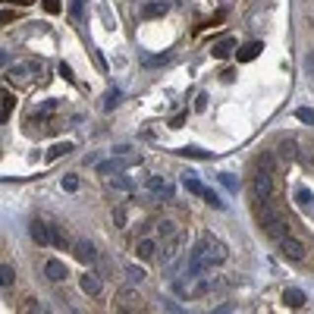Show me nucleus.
<instances>
[{"label":"nucleus","mask_w":314,"mask_h":314,"mask_svg":"<svg viewBox=\"0 0 314 314\" xmlns=\"http://www.w3.org/2000/svg\"><path fill=\"white\" fill-rule=\"evenodd\" d=\"M6 3H19V6H25V3H32V0H6Z\"/></svg>","instance_id":"nucleus-39"},{"label":"nucleus","mask_w":314,"mask_h":314,"mask_svg":"<svg viewBox=\"0 0 314 314\" xmlns=\"http://www.w3.org/2000/svg\"><path fill=\"white\" fill-rule=\"evenodd\" d=\"M220 182H223L230 192H239V182H236V176H230V173H220Z\"/></svg>","instance_id":"nucleus-26"},{"label":"nucleus","mask_w":314,"mask_h":314,"mask_svg":"<svg viewBox=\"0 0 314 314\" xmlns=\"http://www.w3.org/2000/svg\"><path fill=\"white\" fill-rule=\"evenodd\" d=\"M10 110H13V95H10V91H3V98H0V116L10 120Z\"/></svg>","instance_id":"nucleus-20"},{"label":"nucleus","mask_w":314,"mask_h":314,"mask_svg":"<svg viewBox=\"0 0 314 314\" xmlns=\"http://www.w3.org/2000/svg\"><path fill=\"white\" fill-rule=\"evenodd\" d=\"M182 123H185V113H179V116H176V120H173V123H170V126H173V129H179V126H182Z\"/></svg>","instance_id":"nucleus-38"},{"label":"nucleus","mask_w":314,"mask_h":314,"mask_svg":"<svg viewBox=\"0 0 314 314\" xmlns=\"http://www.w3.org/2000/svg\"><path fill=\"white\" fill-rule=\"evenodd\" d=\"M50 239H54V245H60V248H63V245H66V233L60 230V226H50Z\"/></svg>","instance_id":"nucleus-25"},{"label":"nucleus","mask_w":314,"mask_h":314,"mask_svg":"<svg viewBox=\"0 0 314 314\" xmlns=\"http://www.w3.org/2000/svg\"><path fill=\"white\" fill-rule=\"evenodd\" d=\"M208 107V95H198V101H195V110H205Z\"/></svg>","instance_id":"nucleus-36"},{"label":"nucleus","mask_w":314,"mask_h":314,"mask_svg":"<svg viewBox=\"0 0 314 314\" xmlns=\"http://www.w3.org/2000/svg\"><path fill=\"white\" fill-rule=\"evenodd\" d=\"M41 60H25V63H13L10 70H6V79H13V82H29V79H35V75H41Z\"/></svg>","instance_id":"nucleus-2"},{"label":"nucleus","mask_w":314,"mask_h":314,"mask_svg":"<svg viewBox=\"0 0 314 314\" xmlns=\"http://www.w3.org/2000/svg\"><path fill=\"white\" fill-rule=\"evenodd\" d=\"M70 13L75 16V19H82V16H85V0H72V3H70Z\"/></svg>","instance_id":"nucleus-29"},{"label":"nucleus","mask_w":314,"mask_h":314,"mask_svg":"<svg viewBox=\"0 0 314 314\" xmlns=\"http://www.w3.org/2000/svg\"><path fill=\"white\" fill-rule=\"evenodd\" d=\"M63 189H66V192H75V189H79V179H75V176H66V179H63Z\"/></svg>","instance_id":"nucleus-31"},{"label":"nucleus","mask_w":314,"mask_h":314,"mask_svg":"<svg viewBox=\"0 0 314 314\" xmlns=\"http://www.w3.org/2000/svg\"><path fill=\"white\" fill-rule=\"evenodd\" d=\"M116 104H120V91L113 88V91H107V101H104V110H113Z\"/></svg>","instance_id":"nucleus-27"},{"label":"nucleus","mask_w":314,"mask_h":314,"mask_svg":"<svg viewBox=\"0 0 314 314\" xmlns=\"http://www.w3.org/2000/svg\"><path fill=\"white\" fill-rule=\"evenodd\" d=\"M233 47H236V41H233V38H223V41H217V44L210 47V54H214L217 60H223V57L233 54Z\"/></svg>","instance_id":"nucleus-11"},{"label":"nucleus","mask_w":314,"mask_h":314,"mask_svg":"<svg viewBox=\"0 0 314 314\" xmlns=\"http://www.w3.org/2000/svg\"><path fill=\"white\" fill-rule=\"evenodd\" d=\"M116 189H132V179H126V176H120V179H113Z\"/></svg>","instance_id":"nucleus-35"},{"label":"nucleus","mask_w":314,"mask_h":314,"mask_svg":"<svg viewBox=\"0 0 314 314\" xmlns=\"http://www.w3.org/2000/svg\"><path fill=\"white\" fill-rule=\"evenodd\" d=\"M170 60H173V57H170V54H157V57H145V66H148V70H154V66H167Z\"/></svg>","instance_id":"nucleus-21"},{"label":"nucleus","mask_w":314,"mask_h":314,"mask_svg":"<svg viewBox=\"0 0 314 314\" xmlns=\"http://www.w3.org/2000/svg\"><path fill=\"white\" fill-rule=\"evenodd\" d=\"M201 198H208V205H210V208L223 210V201H220V195H217V192H210V189H205V195H201Z\"/></svg>","instance_id":"nucleus-22"},{"label":"nucleus","mask_w":314,"mask_h":314,"mask_svg":"<svg viewBox=\"0 0 314 314\" xmlns=\"http://www.w3.org/2000/svg\"><path fill=\"white\" fill-rule=\"evenodd\" d=\"M295 201H299V205H308V201H311V192H308V189H299V192H295Z\"/></svg>","instance_id":"nucleus-32"},{"label":"nucleus","mask_w":314,"mask_h":314,"mask_svg":"<svg viewBox=\"0 0 314 314\" xmlns=\"http://www.w3.org/2000/svg\"><path fill=\"white\" fill-rule=\"evenodd\" d=\"M226 258V248L223 242H217L214 236H201V242L192 248L189 254V264H185V274L189 277H198V274H208L214 264H220V261Z\"/></svg>","instance_id":"nucleus-1"},{"label":"nucleus","mask_w":314,"mask_h":314,"mask_svg":"<svg viewBox=\"0 0 314 314\" xmlns=\"http://www.w3.org/2000/svg\"><path fill=\"white\" fill-rule=\"evenodd\" d=\"M60 75L66 82H75V75H72V70H70V63H60Z\"/></svg>","instance_id":"nucleus-33"},{"label":"nucleus","mask_w":314,"mask_h":314,"mask_svg":"<svg viewBox=\"0 0 314 314\" xmlns=\"http://www.w3.org/2000/svg\"><path fill=\"white\" fill-rule=\"evenodd\" d=\"M179 154L182 157H195V160H210V157H214L210 151H201V148H182Z\"/></svg>","instance_id":"nucleus-18"},{"label":"nucleus","mask_w":314,"mask_h":314,"mask_svg":"<svg viewBox=\"0 0 314 314\" xmlns=\"http://www.w3.org/2000/svg\"><path fill=\"white\" fill-rule=\"evenodd\" d=\"M283 302L289 305V308H302V305H305V292L295 289V286H289V289L283 292Z\"/></svg>","instance_id":"nucleus-10"},{"label":"nucleus","mask_w":314,"mask_h":314,"mask_svg":"<svg viewBox=\"0 0 314 314\" xmlns=\"http://www.w3.org/2000/svg\"><path fill=\"white\" fill-rule=\"evenodd\" d=\"M270 195H274V176H270V170H258L254 173V198L270 201Z\"/></svg>","instance_id":"nucleus-4"},{"label":"nucleus","mask_w":314,"mask_h":314,"mask_svg":"<svg viewBox=\"0 0 314 314\" xmlns=\"http://www.w3.org/2000/svg\"><path fill=\"white\" fill-rule=\"evenodd\" d=\"M126 279H129V286H139L141 279H145V270L135 267V264H129V267H126Z\"/></svg>","instance_id":"nucleus-16"},{"label":"nucleus","mask_w":314,"mask_h":314,"mask_svg":"<svg viewBox=\"0 0 314 314\" xmlns=\"http://www.w3.org/2000/svg\"><path fill=\"white\" fill-rule=\"evenodd\" d=\"M157 233H160V236H176V223H173V220H160V223H157Z\"/></svg>","instance_id":"nucleus-23"},{"label":"nucleus","mask_w":314,"mask_h":314,"mask_svg":"<svg viewBox=\"0 0 314 314\" xmlns=\"http://www.w3.org/2000/svg\"><path fill=\"white\" fill-rule=\"evenodd\" d=\"M305 70H308V75H314V54H308V60H305Z\"/></svg>","instance_id":"nucleus-37"},{"label":"nucleus","mask_w":314,"mask_h":314,"mask_svg":"<svg viewBox=\"0 0 314 314\" xmlns=\"http://www.w3.org/2000/svg\"><path fill=\"white\" fill-rule=\"evenodd\" d=\"M70 151H72V145H70V141H63V145H54V148L47 151V160H57V157L70 154Z\"/></svg>","instance_id":"nucleus-19"},{"label":"nucleus","mask_w":314,"mask_h":314,"mask_svg":"<svg viewBox=\"0 0 314 314\" xmlns=\"http://www.w3.org/2000/svg\"><path fill=\"white\" fill-rule=\"evenodd\" d=\"M148 189L154 192L160 201H164V198H173V185H170L164 176H151V179H148Z\"/></svg>","instance_id":"nucleus-7"},{"label":"nucleus","mask_w":314,"mask_h":314,"mask_svg":"<svg viewBox=\"0 0 314 314\" xmlns=\"http://www.w3.org/2000/svg\"><path fill=\"white\" fill-rule=\"evenodd\" d=\"M279 254H283L286 261H305L308 248H305L302 239H295V236H286V239H279Z\"/></svg>","instance_id":"nucleus-3"},{"label":"nucleus","mask_w":314,"mask_h":314,"mask_svg":"<svg viewBox=\"0 0 314 314\" xmlns=\"http://www.w3.org/2000/svg\"><path fill=\"white\" fill-rule=\"evenodd\" d=\"M135 251H139V258H154L157 254V242L154 239H139V245H135Z\"/></svg>","instance_id":"nucleus-12"},{"label":"nucleus","mask_w":314,"mask_h":314,"mask_svg":"<svg viewBox=\"0 0 314 314\" xmlns=\"http://www.w3.org/2000/svg\"><path fill=\"white\" fill-rule=\"evenodd\" d=\"M279 151H283V157H292V154H295V145H292V141H283Z\"/></svg>","instance_id":"nucleus-34"},{"label":"nucleus","mask_w":314,"mask_h":314,"mask_svg":"<svg viewBox=\"0 0 314 314\" xmlns=\"http://www.w3.org/2000/svg\"><path fill=\"white\" fill-rule=\"evenodd\" d=\"M44 277L50 279V283H63V279H66V264L60 258H50L44 264Z\"/></svg>","instance_id":"nucleus-6"},{"label":"nucleus","mask_w":314,"mask_h":314,"mask_svg":"<svg viewBox=\"0 0 314 314\" xmlns=\"http://www.w3.org/2000/svg\"><path fill=\"white\" fill-rule=\"evenodd\" d=\"M182 185H185V189H189L192 195H205V185L195 179V173H185V176H182Z\"/></svg>","instance_id":"nucleus-15"},{"label":"nucleus","mask_w":314,"mask_h":314,"mask_svg":"<svg viewBox=\"0 0 314 314\" xmlns=\"http://www.w3.org/2000/svg\"><path fill=\"white\" fill-rule=\"evenodd\" d=\"M72 251H75L79 261H85V264H95V261H98V251H95V245H91L88 239H75Z\"/></svg>","instance_id":"nucleus-5"},{"label":"nucleus","mask_w":314,"mask_h":314,"mask_svg":"<svg viewBox=\"0 0 314 314\" xmlns=\"http://www.w3.org/2000/svg\"><path fill=\"white\" fill-rule=\"evenodd\" d=\"M13 279H16V270H13L10 264H3V267H0V286H3V289H10Z\"/></svg>","instance_id":"nucleus-17"},{"label":"nucleus","mask_w":314,"mask_h":314,"mask_svg":"<svg viewBox=\"0 0 314 314\" xmlns=\"http://www.w3.org/2000/svg\"><path fill=\"white\" fill-rule=\"evenodd\" d=\"M129 164H135V160H104V164H98V173H120Z\"/></svg>","instance_id":"nucleus-14"},{"label":"nucleus","mask_w":314,"mask_h":314,"mask_svg":"<svg viewBox=\"0 0 314 314\" xmlns=\"http://www.w3.org/2000/svg\"><path fill=\"white\" fill-rule=\"evenodd\" d=\"M141 13H145V16H160V13H167V3H145Z\"/></svg>","instance_id":"nucleus-24"},{"label":"nucleus","mask_w":314,"mask_h":314,"mask_svg":"<svg viewBox=\"0 0 314 314\" xmlns=\"http://www.w3.org/2000/svg\"><path fill=\"white\" fill-rule=\"evenodd\" d=\"M44 10H47L50 16H57V13L63 10V6H60V0H44Z\"/></svg>","instance_id":"nucleus-30"},{"label":"nucleus","mask_w":314,"mask_h":314,"mask_svg":"<svg viewBox=\"0 0 314 314\" xmlns=\"http://www.w3.org/2000/svg\"><path fill=\"white\" fill-rule=\"evenodd\" d=\"M295 116H299L302 123H314V110L311 107H299V110H295Z\"/></svg>","instance_id":"nucleus-28"},{"label":"nucleus","mask_w":314,"mask_h":314,"mask_svg":"<svg viewBox=\"0 0 314 314\" xmlns=\"http://www.w3.org/2000/svg\"><path fill=\"white\" fill-rule=\"evenodd\" d=\"M82 292L98 295V292H101V277H98V274H85V277H82Z\"/></svg>","instance_id":"nucleus-13"},{"label":"nucleus","mask_w":314,"mask_h":314,"mask_svg":"<svg viewBox=\"0 0 314 314\" xmlns=\"http://www.w3.org/2000/svg\"><path fill=\"white\" fill-rule=\"evenodd\" d=\"M261 50H264V44H261V41H248V44H242V47H239V63H251L254 57L261 54Z\"/></svg>","instance_id":"nucleus-9"},{"label":"nucleus","mask_w":314,"mask_h":314,"mask_svg":"<svg viewBox=\"0 0 314 314\" xmlns=\"http://www.w3.org/2000/svg\"><path fill=\"white\" fill-rule=\"evenodd\" d=\"M32 239H35L38 245H50V242H54V239H50V226L47 223H41V220H32Z\"/></svg>","instance_id":"nucleus-8"}]
</instances>
